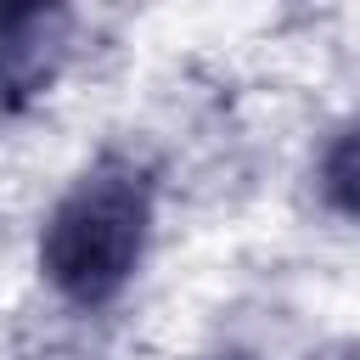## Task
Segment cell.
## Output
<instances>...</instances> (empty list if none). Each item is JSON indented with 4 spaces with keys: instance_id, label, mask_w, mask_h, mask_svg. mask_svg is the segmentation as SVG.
<instances>
[{
    "instance_id": "cell-3",
    "label": "cell",
    "mask_w": 360,
    "mask_h": 360,
    "mask_svg": "<svg viewBox=\"0 0 360 360\" xmlns=\"http://www.w3.org/2000/svg\"><path fill=\"white\" fill-rule=\"evenodd\" d=\"M321 191H326L349 219H360V118L332 135V146H326V158H321Z\"/></svg>"
},
{
    "instance_id": "cell-2",
    "label": "cell",
    "mask_w": 360,
    "mask_h": 360,
    "mask_svg": "<svg viewBox=\"0 0 360 360\" xmlns=\"http://www.w3.org/2000/svg\"><path fill=\"white\" fill-rule=\"evenodd\" d=\"M62 51H68L62 6H0V96L6 101L45 90Z\"/></svg>"
},
{
    "instance_id": "cell-1",
    "label": "cell",
    "mask_w": 360,
    "mask_h": 360,
    "mask_svg": "<svg viewBox=\"0 0 360 360\" xmlns=\"http://www.w3.org/2000/svg\"><path fill=\"white\" fill-rule=\"evenodd\" d=\"M152 225V186L135 163L101 158L73 180L39 231V264L73 304H107L141 264Z\"/></svg>"
}]
</instances>
